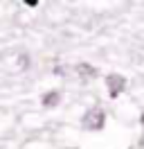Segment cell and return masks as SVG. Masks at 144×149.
I'll return each mask as SVG.
<instances>
[{
	"instance_id": "7a4b0ae2",
	"label": "cell",
	"mask_w": 144,
	"mask_h": 149,
	"mask_svg": "<svg viewBox=\"0 0 144 149\" xmlns=\"http://www.w3.org/2000/svg\"><path fill=\"white\" fill-rule=\"evenodd\" d=\"M106 86H108L110 97L115 100V97H119V93L126 88V79L122 77V74H108V77H106Z\"/></svg>"
},
{
	"instance_id": "6da1fadb",
	"label": "cell",
	"mask_w": 144,
	"mask_h": 149,
	"mask_svg": "<svg viewBox=\"0 0 144 149\" xmlns=\"http://www.w3.org/2000/svg\"><path fill=\"white\" fill-rule=\"evenodd\" d=\"M104 122H106V115H104L101 109H92V111H88L83 115V127L90 131H99L104 127Z\"/></svg>"
},
{
	"instance_id": "5b68a950",
	"label": "cell",
	"mask_w": 144,
	"mask_h": 149,
	"mask_svg": "<svg viewBox=\"0 0 144 149\" xmlns=\"http://www.w3.org/2000/svg\"><path fill=\"white\" fill-rule=\"evenodd\" d=\"M140 122H142V127H144V113H142V118H140Z\"/></svg>"
},
{
	"instance_id": "277c9868",
	"label": "cell",
	"mask_w": 144,
	"mask_h": 149,
	"mask_svg": "<svg viewBox=\"0 0 144 149\" xmlns=\"http://www.w3.org/2000/svg\"><path fill=\"white\" fill-rule=\"evenodd\" d=\"M59 104V93L56 91H50V93L43 95V106H56Z\"/></svg>"
},
{
	"instance_id": "3957f363",
	"label": "cell",
	"mask_w": 144,
	"mask_h": 149,
	"mask_svg": "<svg viewBox=\"0 0 144 149\" xmlns=\"http://www.w3.org/2000/svg\"><path fill=\"white\" fill-rule=\"evenodd\" d=\"M77 72L81 74V79H90V77L97 74V70H95L92 65H88V63H79V65H77Z\"/></svg>"
}]
</instances>
